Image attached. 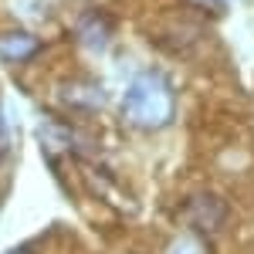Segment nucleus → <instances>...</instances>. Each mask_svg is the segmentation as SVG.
Listing matches in <instances>:
<instances>
[{
  "instance_id": "f257e3e1",
  "label": "nucleus",
  "mask_w": 254,
  "mask_h": 254,
  "mask_svg": "<svg viewBox=\"0 0 254 254\" xmlns=\"http://www.w3.org/2000/svg\"><path fill=\"white\" fill-rule=\"evenodd\" d=\"M224 220H227V203H224L220 196L200 193L193 203H190V224H193L200 234H214Z\"/></svg>"
}]
</instances>
